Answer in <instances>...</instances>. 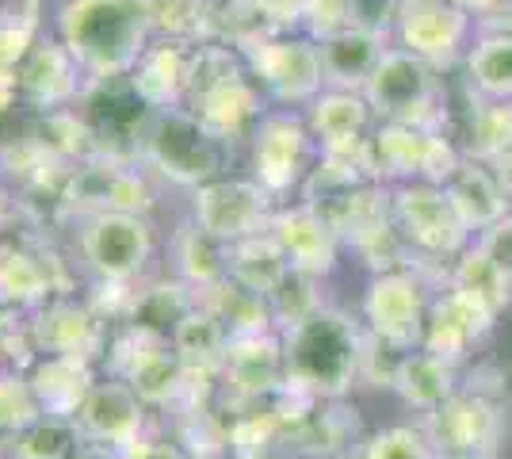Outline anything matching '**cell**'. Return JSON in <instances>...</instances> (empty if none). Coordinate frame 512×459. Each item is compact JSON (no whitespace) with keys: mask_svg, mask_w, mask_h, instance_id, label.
Returning a JSON list of instances; mask_svg holds the SVG:
<instances>
[{"mask_svg":"<svg viewBox=\"0 0 512 459\" xmlns=\"http://www.w3.org/2000/svg\"><path fill=\"white\" fill-rule=\"evenodd\" d=\"M54 39L69 50L88 85L130 77L157 39L153 0H65L54 16Z\"/></svg>","mask_w":512,"mask_h":459,"instance_id":"6da1fadb","label":"cell"},{"mask_svg":"<svg viewBox=\"0 0 512 459\" xmlns=\"http://www.w3.org/2000/svg\"><path fill=\"white\" fill-rule=\"evenodd\" d=\"M283 368L287 387L318 398L337 402L360 383V349H363V322L352 314L321 306L299 326L283 329Z\"/></svg>","mask_w":512,"mask_h":459,"instance_id":"7a4b0ae2","label":"cell"},{"mask_svg":"<svg viewBox=\"0 0 512 459\" xmlns=\"http://www.w3.org/2000/svg\"><path fill=\"white\" fill-rule=\"evenodd\" d=\"M490 375L493 368H474V375L459 383L448 406H440L436 414L421 421L436 456H497L509 425V391H505V379H490Z\"/></svg>","mask_w":512,"mask_h":459,"instance_id":"3957f363","label":"cell"},{"mask_svg":"<svg viewBox=\"0 0 512 459\" xmlns=\"http://www.w3.org/2000/svg\"><path fill=\"white\" fill-rule=\"evenodd\" d=\"M440 92V69L390 43L363 85V100L371 104L379 123H417L444 131Z\"/></svg>","mask_w":512,"mask_h":459,"instance_id":"277c9868","label":"cell"},{"mask_svg":"<svg viewBox=\"0 0 512 459\" xmlns=\"http://www.w3.org/2000/svg\"><path fill=\"white\" fill-rule=\"evenodd\" d=\"M142 146H146V161L161 176H169L180 188H199L222 173V157H226V142H218L199 115L188 108L150 111L146 131H142Z\"/></svg>","mask_w":512,"mask_h":459,"instance_id":"5b68a950","label":"cell"},{"mask_svg":"<svg viewBox=\"0 0 512 459\" xmlns=\"http://www.w3.org/2000/svg\"><path fill=\"white\" fill-rule=\"evenodd\" d=\"M318 157L321 150L310 134L306 115L291 108H268V115L249 134V176L276 203L287 192H302Z\"/></svg>","mask_w":512,"mask_h":459,"instance_id":"8992f818","label":"cell"},{"mask_svg":"<svg viewBox=\"0 0 512 459\" xmlns=\"http://www.w3.org/2000/svg\"><path fill=\"white\" fill-rule=\"evenodd\" d=\"M371 157L375 173L386 188L428 180V184H448L459 161L467 157L463 146L451 142L448 131L417 127V123H375L371 131Z\"/></svg>","mask_w":512,"mask_h":459,"instance_id":"52a82bcc","label":"cell"},{"mask_svg":"<svg viewBox=\"0 0 512 459\" xmlns=\"http://www.w3.org/2000/svg\"><path fill=\"white\" fill-rule=\"evenodd\" d=\"M85 268L111 287L134 284L157 253V238L146 215L134 211H92L77 230Z\"/></svg>","mask_w":512,"mask_h":459,"instance_id":"ba28073f","label":"cell"},{"mask_svg":"<svg viewBox=\"0 0 512 459\" xmlns=\"http://www.w3.org/2000/svg\"><path fill=\"white\" fill-rule=\"evenodd\" d=\"M245 66L268 104L279 108H310L325 92V69H321V50L310 35L295 31H276L253 50H245Z\"/></svg>","mask_w":512,"mask_h":459,"instance_id":"9c48e42d","label":"cell"},{"mask_svg":"<svg viewBox=\"0 0 512 459\" xmlns=\"http://www.w3.org/2000/svg\"><path fill=\"white\" fill-rule=\"evenodd\" d=\"M390 215L421 261H455L474 241V234L459 219V211L451 207L448 192L428 180L390 188Z\"/></svg>","mask_w":512,"mask_h":459,"instance_id":"30bf717a","label":"cell"},{"mask_svg":"<svg viewBox=\"0 0 512 459\" xmlns=\"http://www.w3.org/2000/svg\"><path fill=\"white\" fill-rule=\"evenodd\" d=\"M276 199L253 176H214L192 192V222L222 245H237L268 230Z\"/></svg>","mask_w":512,"mask_h":459,"instance_id":"8fae6325","label":"cell"},{"mask_svg":"<svg viewBox=\"0 0 512 459\" xmlns=\"http://www.w3.org/2000/svg\"><path fill=\"white\" fill-rule=\"evenodd\" d=\"M432 306V284L421 268H394V272H375L363 291V329L398 341L406 349H421Z\"/></svg>","mask_w":512,"mask_h":459,"instance_id":"7c38bea8","label":"cell"},{"mask_svg":"<svg viewBox=\"0 0 512 459\" xmlns=\"http://www.w3.org/2000/svg\"><path fill=\"white\" fill-rule=\"evenodd\" d=\"M474 35V16L455 8L451 0H402L390 39L428 66L448 69L467 54Z\"/></svg>","mask_w":512,"mask_h":459,"instance_id":"4fadbf2b","label":"cell"},{"mask_svg":"<svg viewBox=\"0 0 512 459\" xmlns=\"http://www.w3.org/2000/svg\"><path fill=\"white\" fill-rule=\"evenodd\" d=\"M73 425H77L85 444L123 452L134 440H142L146 402L138 398V391L127 379H104V383H92V391L85 394Z\"/></svg>","mask_w":512,"mask_h":459,"instance_id":"5bb4252c","label":"cell"},{"mask_svg":"<svg viewBox=\"0 0 512 459\" xmlns=\"http://www.w3.org/2000/svg\"><path fill=\"white\" fill-rule=\"evenodd\" d=\"M268 234L283 249L291 272L325 280L337 268V261H341V249H344L341 234L321 219L310 203H302V199L295 207H276V215L268 222Z\"/></svg>","mask_w":512,"mask_h":459,"instance_id":"9a60e30c","label":"cell"},{"mask_svg":"<svg viewBox=\"0 0 512 459\" xmlns=\"http://www.w3.org/2000/svg\"><path fill=\"white\" fill-rule=\"evenodd\" d=\"M493 322L497 318H493L486 306L474 303L470 295L455 291V287H440L432 295V306H428L421 349L440 356V360H448L455 368H463V360L486 341Z\"/></svg>","mask_w":512,"mask_h":459,"instance_id":"2e32d148","label":"cell"},{"mask_svg":"<svg viewBox=\"0 0 512 459\" xmlns=\"http://www.w3.org/2000/svg\"><path fill=\"white\" fill-rule=\"evenodd\" d=\"M188 62H192V46L184 39H153V46L142 54V62L127 77L130 96L146 111L184 108Z\"/></svg>","mask_w":512,"mask_h":459,"instance_id":"e0dca14e","label":"cell"},{"mask_svg":"<svg viewBox=\"0 0 512 459\" xmlns=\"http://www.w3.org/2000/svg\"><path fill=\"white\" fill-rule=\"evenodd\" d=\"M226 387L237 398H272L287 387V368H283V337L279 333H253V337H230L226 349Z\"/></svg>","mask_w":512,"mask_h":459,"instance_id":"ac0fdd59","label":"cell"},{"mask_svg":"<svg viewBox=\"0 0 512 459\" xmlns=\"http://www.w3.org/2000/svg\"><path fill=\"white\" fill-rule=\"evenodd\" d=\"M444 192L474 238L497 226L505 215H512V192L505 188V180L493 173L486 161H478L470 153L459 161V169L451 173Z\"/></svg>","mask_w":512,"mask_h":459,"instance_id":"d6986e66","label":"cell"},{"mask_svg":"<svg viewBox=\"0 0 512 459\" xmlns=\"http://www.w3.org/2000/svg\"><path fill=\"white\" fill-rule=\"evenodd\" d=\"M16 77H20L23 100H31L35 108L43 111L73 104L81 96V85H85L77 62L69 58V50L58 39H39V43L31 46L27 58L20 62V69H16Z\"/></svg>","mask_w":512,"mask_h":459,"instance_id":"ffe728a7","label":"cell"},{"mask_svg":"<svg viewBox=\"0 0 512 459\" xmlns=\"http://www.w3.org/2000/svg\"><path fill=\"white\" fill-rule=\"evenodd\" d=\"M306 123L318 142L321 153L360 146L375 131V111L363 100V92H344V88H325L318 100L306 108Z\"/></svg>","mask_w":512,"mask_h":459,"instance_id":"44dd1931","label":"cell"},{"mask_svg":"<svg viewBox=\"0 0 512 459\" xmlns=\"http://www.w3.org/2000/svg\"><path fill=\"white\" fill-rule=\"evenodd\" d=\"M199 123L218 138V142H234V138H249L256 131V123L268 115V96L260 92L253 77H241L230 85L214 88L211 96H203L195 108Z\"/></svg>","mask_w":512,"mask_h":459,"instance_id":"7402d4cb","label":"cell"},{"mask_svg":"<svg viewBox=\"0 0 512 459\" xmlns=\"http://www.w3.org/2000/svg\"><path fill=\"white\" fill-rule=\"evenodd\" d=\"M390 39L360 27H344L337 35L321 39V69H325V88H344V92H363L367 77L375 73L379 58L386 54Z\"/></svg>","mask_w":512,"mask_h":459,"instance_id":"603a6c76","label":"cell"},{"mask_svg":"<svg viewBox=\"0 0 512 459\" xmlns=\"http://www.w3.org/2000/svg\"><path fill=\"white\" fill-rule=\"evenodd\" d=\"M134 333H138V345H134L130 364L123 368V379L138 391V398L146 406H161V402H169V398H176V394L188 387L184 383L188 368L172 352V345L165 337H153V333H142V329H134Z\"/></svg>","mask_w":512,"mask_h":459,"instance_id":"cb8c5ba5","label":"cell"},{"mask_svg":"<svg viewBox=\"0 0 512 459\" xmlns=\"http://www.w3.org/2000/svg\"><path fill=\"white\" fill-rule=\"evenodd\" d=\"M27 383H31V394L46 417L73 421L96 379H92V364L85 356H43L31 368Z\"/></svg>","mask_w":512,"mask_h":459,"instance_id":"d4e9b609","label":"cell"},{"mask_svg":"<svg viewBox=\"0 0 512 459\" xmlns=\"http://www.w3.org/2000/svg\"><path fill=\"white\" fill-rule=\"evenodd\" d=\"M31 341L43 356H85L100 341V318L81 303H58L39 306L35 322H31Z\"/></svg>","mask_w":512,"mask_h":459,"instance_id":"484cf974","label":"cell"},{"mask_svg":"<svg viewBox=\"0 0 512 459\" xmlns=\"http://www.w3.org/2000/svg\"><path fill=\"white\" fill-rule=\"evenodd\" d=\"M459 383H463V375H459L455 364H448V360H440V356H432L425 349H413L394 391L402 394V402L409 410L428 417L436 414L440 406H448L455 391H459Z\"/></svg>","mask_w":512,"mask_h":459,"instance_id":"4316f807","label":"cell"},{"mask_svg":"<svg viewBox=\"0 0 512 459\" xmlns=\"http://www.w3.org/2000/svg\"><path fill=\"white\" fill-rule=\"evenodd\" d=\"M172 268L180 276L184 287H195V291H211L222 280H230V245L214 241L211 234H203L195 222L180 226V234L172 238Z\"/></svg>","mask_w":512,"mask_h":459,"instance_id":"83f0119b","label":"cell"},{"mask_svg":"<svg viewBox=\"0 0 512 459\" xmlns=\"http://www.w3.org/2000/svg\"><path fill=\"white\" fill-rule=\"evenodd\" d=\"M169 345H172V352L184 360L188 372L214 375V372H222V364H226L230 333H226V326L214 318L207 306L195 303L192 310L180 318V326L172 329Z\"/></svg>","mask_w":512,"mask_h":459,"instance_id":"f1b7e54d","label":"cell"},{"mask_svg":"<svg viewBox=\"0 0 512 459\" xmlns=\"http://www.w3.org/2000/svg\"><path fill=\"white\" fill-rule=\"evenodd\" d=\"M463 73L474 100L512 104V35H474Z\"/></svg>","mask_w":512,"mask_h":459,"instance_id":"f546056e","label":"cell"},{"mask_svg":"<svg viewBox=\"0 0 512 459\" xmlns=\"http://www.w3.org/2000/svg\"><path fill=\"white\" fill-rule=\"evenodd\" d=\"M444 287H455V291L470 295L478 306H486L493 318L512 303V280L478 249V241H470L467 249L451 261L448 284Z\"/></svg>","mask_w":512,"mask_h":459,"instance_id":"4dcf8cb0","label":"cell"},{"mask_svg":"<svg viewBox=\"0 0 512 459\" xmlns=\"http://www.w3.org/2000/svg\"><path fill=\"white\" fill-rule=\"evenodd\" d=\"M199 303L211 310L214 318L226 326L230 337H253V333H279L276 318H272V306L264 295H256L249 287L234 284V280H222L218 287H211Z\"/></svg>","mask_w":512,"mask_h":459,"instance_id":"1f68e13d","label":"cell"},{"mask_svg":"<svg viewBox=\"0 0 512 459\" xmlns=\"http://www.w3.org/2000/svg\"><path fill=\"white\" fill-rule=\"evenodd\" d=\"M287 276H291V264H287L283 249H279L268 230L230 245V280L234 284L249 287V291L268 299Z\"/></svg>","mask_w":512,"mask_h":459,"instance_id":"d6a6232c","label":"cell"},{"mask_svg":"<svg viewBox=\"0 0 512 459\" xmlns=\"http://www.w3.org/2000/svg\"><path fill=\"white\" fill-rule=\"evenodd\" d=\"M85 440L73 421L65 417H39L27 429L12 437V456L16 459H77Z\"/></svg>","mask_w":512,"mask_h":459,"instance_id":"836d02e7","label":"cell"},{"mask_svg":"<svg viewBox=\"0 0 512 459\" xmlns=\"http://www.w3.org/2000/svg\"><path fill=\"white\" fill-rule=\"evenodd\" d=\"M0 291L8 303L39 306L50 291V276L35 257H27L20 249H4L0 253Z\"/></svg>","mask_w":512,"mask_h":459,"instance_id":"e575fe53","label":"cell"},{"mask_svg":"<svg viewBox=\"0 0 512 459\" xmlns=\"http://www.w3.org/2000/svg\"><path fill=\"white\" fill-rule=\"evenodd\" d=\"M318 284L321 280H314V276L291 272V276L268 295V306H272V318H276L279 333L291 326H299V322H306L310 314H318L321 306H325L318 295Z\"/></svg>","mask_w":512,"mask_h":459,"instance_id":"d590c367","label":"cell"},{"mask_svg":"<svg viewBox=\"0 0 512 459\" xmlns=\"http://www.w3.org/2000/svg\"><path fill=\"white\" fill-rule=\"evenodd\" d=\"M406 345H398V341H386V337H375V333H367L363 329V349H360V383L367 387H398V375L406 368L409 360Z\"/></svg>","mask_w":512,"mask_h":459,"instance_id":"8d00e7d4","label":"cell"},{"mask_svg":"<svg viewBox=\"0 0 512 459\" xmlns=\"http://www.w3.org/2000/svg\"><path fill=\"white\" fill-rule=\"evenodd\" d=\"M363 459H436L425 425H390L363 444Z\"/></svg>","mask_w":512,"mask_h":459,"instance_id":"74e56055","label":"cell"},{"mask_svg":"<svg viewBox=\"0 0 512 459\" xmlns=\"http://www.w3.org/2000/svg\"><path fill=\"white\" fill-rule=\"evenodd\" d=\"M43 410L31 394V383L27 375H4L0 372V433H20L31 421H39Z\"/></svg>","mask_w":512,"mask_h":459,"instance_id":"f35d334b","label":"cell"},{"mask_svg":"<svg viewBox=\"0 0 512 459\" xmlns=\"http://www.w3.org/2000/svg\"><path fill=\"white\" fill-rule=\"evenodd\" d=\"M344 8H348V27L375 31V35L390 39L398 12H402V0H344Z\"/></svg>","mask_w":512,"mask_h":459,"instance_id":"ab89813d","label":"cell"},{"mask_svg":"<svg viewBox=\"0 0 512 459\" xmlns=\"http://www.w3.org/2000/svg\"><path fill=\"white\" fill-rule=\"evenodd\" d=\"M474 241H478V249L512 280V215H505L497 226H490L486 234H478Z\"/></svg>","mask_w":512,"mask_h":459,"instance_id":"60d3db41","label":"cell"},{"mask_svg":"<svg viewBox=\"0 0 512 459\" xmlns=\"http://www.w3.org/2000/svg\"><path fill=\"white\" fill-rule=\"evenodd\" d=\"M256 4L264 8V16L276 23L279 31H287V27L302 23L306 8H310V0H256Z\"/></svg>","mask_w":512,"mask_h":459,"instance_id":"b9f144b4","label":"cell"},{"mask_svg":"<svg viewBox=\"0 0 512 459\" xmlns=\"http://www.w3.org/2000/svg\"><path fill=\"white\" fill-rule=\"evenodd\" d=\"M119 459H188V452L172 440H134L119 452Z\"/></svg>","mask_w":512,"mask_h":459,"instance_id":"7bdbcfd3","label":"cell"},{"mask_svg":"<svg viewBox=\"0 0 512 459\" xmlns=\"http://www.w3.org/2000/svg\"><path fill=\"white\" fill-rule=\"evenodd\" d=\"M20 100V77L16 69H0V111H8Z\"/></svg>","mask_w":512,"mask_h":459,"instance_id":"ee69618b","label":"cell"},{"mask_svg":"<svg viewBox=\"0 0 512 459\" xmlns=\"http://www.w3.org/2000/svg\"><path fill=\"white\" fill-rule=\"evenodd\" d=\"M455 8H463L467 16H474V23L482 20V16H490V12H497V8H505L509 0H451Z\"/></svg>","mask_w":512,"mask_h":459,"instance_id":"f6af8a7d","label":"cell"},{"mask_svg":"<svg viewBox=\"0 0 512 459\" xmlns=\"http://www.w3.org/2000/svg\"><path fill=\"white\" fill-rule=\"evenodd\" d=\"M77 459H119V452H111V448H96V444H85Z\"/></svg>","mask_w":512,"mask_h":459,"instance_id":"bcb514c9","label":"cell"},{"mask_svg":"<svg viewBox=\"0 0 512 459\" xmlns=\"http://www.w3.org/2000/svg\"><path fill=\"white\" fill-rule=\"evenodd\" d=\"M8 337H12V329H8L4 314H0V364H4V356H8Z\"/></svg>","mask_w":512,"mask_h":459,"instance_id":"7dc6e473","label":"cell"},{"mask_svg":"<svg viewBox=\"0 0 512 459\" xmlns=\"http://www.w3.org/2000/svg\"><path fill=\"white\" fill-rule=\"evenodd\" d=\"M436 459H474V456H436Z\"/></svg>","mask_w":512,"mask_h":459,"instance_id":"c3c4849f","label":"cell"},{"mask_svg":"<svg viewBox=\"0 0 512 459\" xmlns=\"http://www.w3.org/2000/svg\"><path fill=\"white\" fill-rule=\"evenodd\" d=\"M50 4H65V0H50Z\"/></svg>","mask_w":512,"mask_h":459,"instance_id":"681fc988","label":"cell"}]
</instances>
